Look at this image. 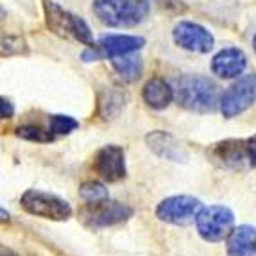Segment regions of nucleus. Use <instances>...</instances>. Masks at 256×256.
<instances>
[{"label":"nucleus","mask_w":256,"mask_h":256,"mask_svg":"<svg viewBox=\"0 0 256 256\" xmlns=\"http://www.w3.org/2000/svg\"><path fill=\"white\" fill-rule=\"evenodd\" d=\"M94 170L100 180L108 183H116V181L126 178V152L120 146H104L97 150L94 158Z\"/></svg>","instance_id":"nucleus-10"},{"label":"nucleus","mask_w":256,"mask_h":256,"mask_svg":"<svg viewBox=\"0 0 256 256\" xmlns=\"http://www.w3.org/2000/svg\"><path fill=\"white\" fill-rule=\"evenodd\" d=\"M202 210V202L192 196H172L166 197L156 206L158 220L174 224V226H186L194 222Z\"/></svg>","instance_id":"nucleus-8"},{"label":"nucleus","mask_w":256,"mask_h":256,"mask_svg":"<svg viewBox=\"0 0 256 256\" xmlns=\"http://www.w3.org/2000/svg\"><path fill=\"white\" fill-rule=\"evenodd\" d=\"M210 158L222 168H242L244 162L248 160V140L230 138L214 144V147L210 149Z\"/></svg>","instance_id":"nucleus-11"},{"label":"nucleus","mask_w":256,"mask_h":256,"mask_svg":"<svg viewBox=\"0 0 256 256\" xmlns=\"http://www.w3.org/2000/svg\"><path fill=\"white\" fill-rule=\"evenodd\" d=\"M248 162L249 165L256 168V134L248 138Z\"/></svg>","instance_id":"nucleus-24"},{"label":"nucleus","mask_w":256,"mask_h":256,"mask_svg":"<svg viewBox=\"0 0 256 256\" xmlns=\"http://www.w3.org/2000/svg\"><path fill=\"white\" fill-rule=\"evenodd\" d=\"M13 115H14V108L11 104V100L2 97L0 98V116L2 118H13Z\"/></svg>","instance_id":"nucleus-23"},{"label":"nucleus","mask_w":256,"mask_h":256,"mask_svg":"<svg viewBox=\"0 0 256 256\" xmlns=\"http://www.w3.org/2000/svg\"><path fill=\"white\" fill-rule=\"evenodd\" d=\"M128 102V95L124 92L116 90L115 86L106 88L104 92H100L97 102V113L102 120H111L118 115L120 111L126 108Z\"/></svg>","instance_id":"nucleus-17"},{"label":"nucleus","mask_w":256,"mask_h":256,"mask_svg":"<svg viewBox=\"0 0 256 256\" xmlns=\"http://www.w3.org/2000/svg\"><path fill=\"white\" fill-rule=\"evenodd\" d=\"M172 40L178 47L188 52H197V54H208L215 45L214 34L206 27L186 20L174 26Z\"/></svg>","instance_id":"nucleus-9"},{"label":"nucleus","mask_w":256,"mask_h":256,"mask_svg":"<svg viewBox=\"0 0 256 256\" xmlns=\"http://www.w3.org/2000/svg\"><path fill=\"white\" fill-rule=\"evenodd\" d=\"M79 215H81V220L86 228H90V230H102V228L122 224L128 218H131L132 208L124 204V202L104 199V201L84 204Z\"/></svg>","instance_id":"nucleus-6"},{"label":"nucleus","mask_w":256,"mask_h":256,"mask_svg":"<svg viewBox=\"0 0 256 256\" xmlns=\"http://www.w3.org/2000/svg\"><path fill=\"white\" fill-rule=\"evenodd\" d=\"M228 256H256V228L240 224L226 238Z\"/></svg>","instance_id":"nucleus-15"},{"label":"nucleus","mask_w":256,"mask_h":256,"mask_svg":"<svg viewBox=\"0 0 256 256\" xmlns=\"http://www.w3.org/2000/svg\"><path fill=\"white\" fill-rule=\"evenodd\" d=\"M48 126H50V131L54 134H70L79 128V122L68 115H50L48 116Z\"/></svg>","instance_id":"nucleus-21"},{"label":"nucleus","mask_w":256,"mask_h":256,"mask_svg":"<svg viewBox=\"0 0 256 256\" xmlns=\"http://www.w3.org/2000/svg\"><path fill=\"white\" fill-rule=\"evenodd\" d=\"M248 66V58L240 48L228 47L214 56L212 60V72L220 79H235Z\"/></svg>","instance_id":"nucleus-13"},{"label":"nucleus","mask_w":256,"mask_h":256,"mask_svg":"<svg viewBox=\"0 0 256 256\" xmlns=\"http://www.w3.org/2000/svg\"><path fill=\"white\" fill-rule=\"evenodd\" d=\"M149 0H94L92 9L108 27H134L149 14Z\"/></svg>","instance_id":"nucleus-2"},{"label":"nucleus","mask_w":256,"mask_h":256,"mask_svg":"<svg viewBox=\"0 0 256 256\" xmlns=\"http://www.w3.org/2000/svg\"><path fill=\"white\" fill-rule=\"evenodd\" d=\"M2 256H14V254H11V252H8V254H6V251H2Z\"/></svg>","instance_id":"nucleus-26"},{"label":"nucleus","mask_w":256,"mask_h":256,"mask_svg":"<svg viewBox=\"0 0 256 256\" xmlns=\"http://www.w3.org/2000/svg\"><path fill=\"white\" fill-rule=\"evenodd\" d=\"M14 132L18 138H24L27 142H38V144H50L56 138V134L50 129L47 131L40 126H20Z\"/></svg>","instance_id":"nucleus-20"},{"label":"nucleus","mask_w":256,"mask_h":256,"mask_svg":"<svg viewBox=\"0 0 256 256\" xmlns=\"http://www.w3.org/2000/svg\"><path fill=\"white\" fill-rule=\"evenodd\" d=\"M111 66L118 74V77L126 82H136L142 77L144 72V61L138 54L131 52V54L118 56L111 60Z\"/></svg>","instance_id":"nucleus-18"},{"label":"nucleus","mask_w":256,"mask_h":256,"mask_svg":"<svg viewBox=\"0 0 256 256\" xmlns=\"http://www.w3.org/2000/svg\"><path fill=\"white\" fill-rule=\"evenodd\" d=\"M144 45H146V38L131 34H108L98 38V42L95 43V47L100 50L102 58H110V60L136 52Z\"/></svg>","instance_id":"nucleus-14"},{"label":"nucleus","mask_w":256,"mask_h":256,"mask_svg":"<svg viewBox=\"0 0 256 256\" xmlns=\"http://www.w3.org/2000/svg\"><path fill=\"white\" fill-rule=\"evenodd\" d=\"M27 45L26 40L20 36H8L2 40V56H13V54H26Z\"/></svg>","instance_id":"nucleus-22"},{"label":"nucleus","mask_w":256,"mask_h":256,"mask_svg":"<svg viewBox=\"0 0 256 256\" xmlns=\"http://www.w3.org/2000/svg\"><path fill=\"white\" fill-rule=\"evenodd\" d=\"M174 100L194 113H214L220 110V92L210 77L183 74L172 81Z\"/></svg>","instance_id":"nucleus-1"},{"label":"nucleus","mask_w":256,"mask_h":256,"mask_svg":"<svg viewBox=\"0 0 256 256\" xmlns=\"http://www.w3.org/2000/svg\"><path fill=\"white\" fill-rule=\"evenodd\" d=\"M252 48H254V52H256V34L252 36Z\"/></svg>","instance_id":"nucleus-25"},{"label":"nucleus","mask_w":256,"mask_h":256,"mask_svg":"<svg viewBox=\"0 0 256 256\" xmlns=\"http://www.w3.org/2000/svg\"><path fill=\"white\" fill-rule=\"evenodd\" d=\"M256 102V74L240 77L220 97V113L224 118L242 115Z\"/></svg>","instance_id":"nucleus-7"},{"label":"nucleus","mask_w":256,"mask_h":256,"mask_svg":"<svg viewBox=\"0 0 256 256\" xmlns=\"http://www.w3.org/2000/svg\"><path fill=\"white\" fill-rule=\"evenodd\" d=\"M142 98L150 110L162 111L170 106V102L174 100V88L170 82H166L162 77H152L144 86Z\"/></svg>","instance_id":"nucleus-16"},{"label":"nucleus","mask_w":256,"mask_h":256,"mask_svg":"<svg viewBox=\"0 0 256 256\" xmlns=\"http://www.w3.org/2000/svg\"><path fill=\"white\" fill-rule=\"evenodd\" d=\"M146 144L162 160H168V162L176 163H184L188 160V152L181 146V142L176 136H172L170 132L162 131V129H156V131H150L149 134H146Z\"/></svg>","instance_id":"nucleus-12"},{"label":"nucleus","mask_w":256,"mask_h":256,"mask_svg":"<svg viewBox=\"0 0 256 256\" xmlns=\"http://www.w3.org/2000/svg\"><path fill=\"white\" fill-rule=\"evenodd\" d=\"M79 197H81L86 204H92V202L110 199V194H108L106 184L100 183V181H84L79 186Z\"/></svg>","instance_id":"nucleus-19"},{"label":"nucleus","mask_w":256,"mask_h":256,"mask_svg":"<svg viewBox=\"0 0 256 256\" xmlns=\"http://www.w3.org/2000/svg\"><path fill=\"white\" fill-rule=\"evenodd\" d=\"M20 204L29 215L48 218V220H68L74 214L72 206L64 199L36 188H29L22 194Z\"/></svg>","instance_id":"nucleus-5"},{"label":"nucleus","mask_w":256,"mask_h":256,"mask_svg":"<svg viewBox=\"0 0 256 256\" xmlns=\"http://www.w3.org/2000/svg\"><path fill=\"white\" fill-rule=\"evenodd\" d=\"M43 13H45V24L56 36L72 38L82 45H88V47L95 45L90 27L81 16L70 13L52 0H43Z\"/></svg>","instance_id":"nucleus-3"},{"label":"nucleus","mask_w":256,"mask_h":256,"mask_svg":"<svg viewBox=\"0 0 256 256\" xmlns=\"http://www.w3.org/2000/svg\"><path fill=\"white\" fill-rule=\"evenodd\" d=\"M235 224L233 210L224 204H212L202 206L196 218L197 233L204 242H222L230 236Z\"/></svg>","instance_id":"nucleus-4"}]
</instances>
